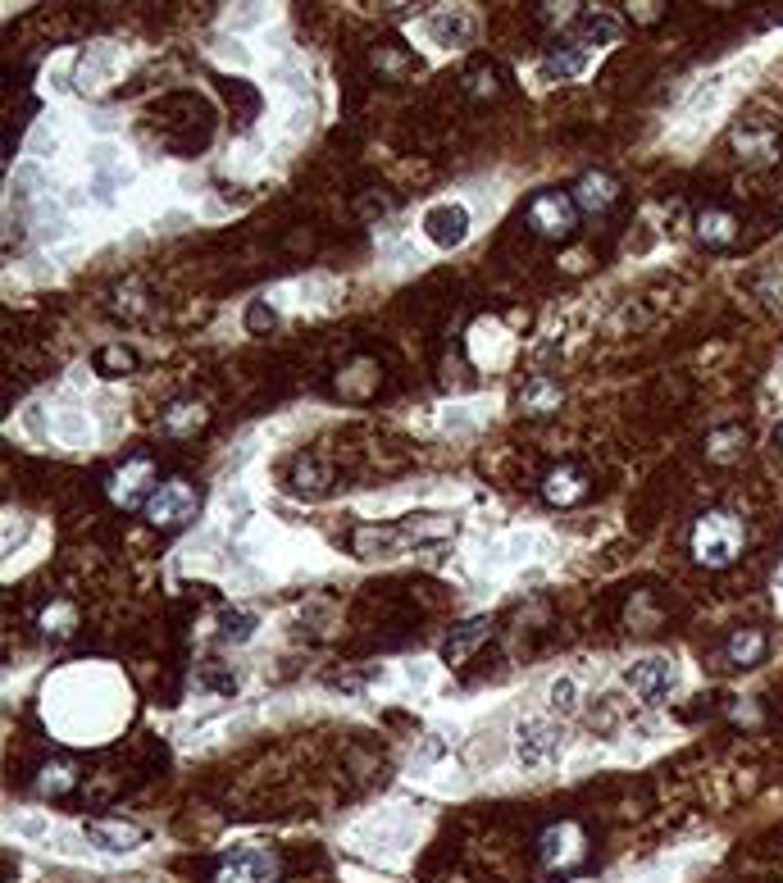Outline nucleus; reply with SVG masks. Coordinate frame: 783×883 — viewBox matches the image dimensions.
Wrapping results in <instances>:
<instances>
[{
	"instance_id": "obj_1",
	"label": "nucleus",
	"mask_w": 783,
	"mask_h": 883,
	"mask_svg": "<svg viewBox=\"0 0 783 883\" xmlns=\"http://www.w3.org/2000/svg\"><path fill=\"white\" fill-rule=\"evenodd\" d=\"M747 542V529L738 514H725V510H711L697 520V529H692V556H697L706 569H725L738 561Z\"/></svg>"
},
{
	"instance_id": "obj_2",
	"label": "nucleus",
	"mask_w": 783,
	"mask_h": 883,
	"mask_svg": "<svg viewBox=\"0 0 783 883\" xmlns=\"http://www.w3.org/2000/svg\"><path fill=\"white\" fill-rule=\"evenodd\" d=\"M141 510H146V520L156 524V529H183V524L196 520L201 497H196V487L188 478H164Z\"/></svg>"
},
{
	"instance_id": "obj_3",
	"label": "nucleus",
	"mask_w": 783,
	"mask_h": 883,
	"mask_svg": "<svg viewBox=\"0 0 783 883\" xmlns=\"http://www.w3.org/2000/svg\"><path fill=\"white\" fill-rule=\"evenodd\" d=\"M524 224L537 233V237H569L579 224V205L569 192H537L529 205H524Z\"/></svg>"
},
{
	"instance_id": "obj_4",
	"label": "nucleus",
	"mask_w": 783,
	"mask_h": 883,
	"mask_svg": "<svg viewBox=\"0 0 783 883\" xmlns=\"http://www.w3.org/2000/svg\"><path fill=\"white\" fill-rule=\"evenodd\" d=\"M624 688L643 697V702H666V697L679 688V665L674 656H643L624 669Z\"/></svg>"
},
{
	"instance_id": "obj_5",
	"label": "nucleus",
	"mask_w": 783,
	"mask_h": 883,
	"mask_svg": "<svg viewBox=\"0 0 783 883\" xmlns=\"http://www.w3.org/2000/svg\"><path fill=\"white\" fill-rule=\"evenodd\" d=\"M583 857H588V838H583V829L575 825V819H560V825H552L547 834L537 838V865L542 870H575V865H583Z\"/></svg>"
},
{
	"instance_id": "obj_6",
	"label": "nucleus",
	"mask_w": 783,
	"mask_h": 883,
	"mask_svg": "<svg viewBox=\"0 0 783 883\" xmlns=\"http://www.w3.org/2000/svg\"><path fill=\"white\" fill-rule=\"evenodd\" d=\"M565 747V728L556 720H520L515 724V760L520 766H547Z\"/></svg>"
},
{
	"instance_id": "obj_7",
	"label": "nucleus",
	"mask_w": 783,
	"mask_h": 883,
	"mask_svg": "<svg viewBox=\"0 0 783 883\" xmlns=\"http://www.w3.org/2000/svg\"><path fill=\"white\" fill-rule=\"evenodd\" d=\"M82 838L97 851H110V857H128V851H137L146 842V829L124 815H92V819H82Z\"/></svg>"
},
{
	"instance_id": "obj_8",
	"label": "nucleus",
	"mask_w": 783,
	"mask_h": 883,
	"mask_svg": "<svg viewBox=\"0 0 783 883\" xmlns=\"http://www.w3.org/2000/svg\"><path fill=\"white\" fill-rule=\"evenodd\" d=\"M279 851L269 847H242L215 870V883H274L279 879Z\"/></svg>"
},
{
	"instance_id": "obj_9",
	"label": "nucleus",
	"mask_w": 783,
	"mask_h": 883,
	"mask_svg": "<svg viewBox=\"0 0 783 883\" xmlns=\"http://www.w3.org/2000/svg\"><path fill=\"white\" fill-rule=\"evenodd\" d=\"M156 487H160V483H156V465H150L146 455H133L124 469L110 474V497L124 506V510H128V506H146Z\"/></svg>"
},
{
	"instance_id": "obj_10",
	"label": "nucleus",
	"mask_w": 783,
	"mask_h": 883,
	"mask_svg": "<svg viewBox=\"0 0 783 883\" xmlns=\"http://www.w3.org/2000/svg\"><path fill=\"white\" fill-rule=\"evenodd\" d=\"M424 233H429L433 247H442V251L461 247V241L469 237V210H465V205H456V201H442V205H433L429 215H424Z\"/></svg>"
},
{
	"instance_id": "obj_11",
	"label": "nucleus",
	"mask_w": 783,
	"mask_h": 883,
	"mask_svg": "<svg viewBox=\"0 0 783 883\" xmlns=\"http://www.w3.org/2000/svg\"><path fill=\"white\" fill-rule=\"evenodd\" d=\"M734 150L747 165H770L779 160V128L774 124H738L734 128Z\"/></svg>"
},
{
	"instance_id": "obj_12",
	"label": "nucleus",
	"mask_w": 783,
	"mask_h": 883,
	"mask_svg": "<svg viewBox=\"0 0 783 883\" xmlns=\"http://www.w3.org/2000/svg\"><path fill=\"white\" fill-rule=\"evenodd\" d=\"M575 205L579 210H588V215H606V210L620 201V182L606 173V169H592V173H583L579 182H575Z\"/></svg>"
},
{
	"instance_id": "obj_13",
	"label": "nucleus",
	"mask_w": 783,
	"mask_h": 883,
	"mask_svg": "<svg viewBox=\"0 0 783 883\" xmlns=\"http://www.w3.org/2000/svg\"><path fill=\"white\" fill-rule=\"evenodd\" d=\"M620 42V19L615 14H606V10H583L579 19H575V46H583V50H601V46H615Z\"/></svg>"
},
{
	"instance_id": "obj_14",
	"label": "nucleus",
	"mask_w": 783,
	"mask_h": 883,
	"mask_svg": "<svg viewBox=\"0 0 783 883\" xmlns=\"http://www.w3.org/2000/svg\"><path fill=\"white\" fill-rule=\"evenodd\" d=\"M583 65H588V50L583 46L556 42V46H547V55H542V78H547V82H569V78L583 73Z\"/></svg>"
},
{
	"instance_id": "obj_15",
	"label": "nucleus",
	"mask_w": 783,
	"mask_h": 883,
	"mask_svg": "<svg viewBox=\"0 0 783 883\" xmlns=\"http://www.w3.org/2000/svg\"><path fill=\"white\" fill-rule=\"evenodd\" d=\"M492 637V624L488 620H469V624H461V629H451V637L442 643V660L446 665H465L478 647H484Z\"/></svg>"
},
{
	"instance_id": "obj_16",
	"label": "nucleus",
	"mask_w": 783,
	"mask_h": 883,
	"mask_svg": "<svg viewBox=\"0 0 783 883\" xmlns=\"http://www.w3.org/2000/svg\"><path fill=\"white\" fill-rule=\"evenodd\" d=\"M429 37H433V46H469V37H474V19H469V10H438V14H429Z\"/></svg>"
},
{
	"instance_id": "obj_17",
	"label": "nucleus",
	"mask_w": 783,
	"mask_h": 883,
	"mask_svg": "<svg viewBox=\"0 0 783 883\" xmlns=\"http://www.w3.org/2000/svg\"><path fill=\"white\" fill-rule=\"evenodd\" d=\"M542 497H547L552 506H575V501H583V497H588V478H583L579 469L560 465V469H552V474H547V483H542Z\"/></svg>"
},
{
	"instance_id": "obj_18",
	"label": "nucleus",
	"mask_w": 783,
	"mask_h": 883,
	"mask_svg": "<svg viewBox=\"0 0 783 883\" xmlns=\"http://www.w3.org/2000/svg\"><path fill=\"white\" fill-rule=\"evenodd\" d=\"M697 237L706 241V247L725 251V247H734V241H738V219L729 215V210H702V215H697Z\"/></svg>"
},
{
	"instance_id": "obj_19",
	"label": "nucleus",
	"mask_w": 783,
	"mask_h": 883,
	"mask_svg": "<svg viewBox=\"0 0 783 883\" xmlns=\"http://www.w3.org/2000/svg\"><path fill=\"white\" fill-rule=\"evenodd\" d=\"M501 78L506 73L492 65V59H478V65L465 69L461 87H465V97H474V101H492V97H501Z\"/></svg>"
},
{
	"instance_id": "obj_20",
	"label": "nucleus",
	"mask_w": 783,
	"mask_h": 883,
	"mask_svg": "<svg viewBox=\"0 0 783 883\" xmlns=\"http://www.w3.org/2000/svg\"><path fill=\"white\" fill-rule=\"evenodd\" d=\"M92 370H97L101 378H128V374L137 370V351L124 347V342H110V347H101V351L92 355Z\"/></svg>"
},
{
	"instance_id": "obj_21",
	"label": "nucleus",
	"mask_w": 783,
	"mask_h": 883,
	"mask_svg": "<svg viewBox=\"0 0 783 883\" xmlns=\"http://www.w3.org/2000/svg\"><path fill=\"white\" fill-rule=\"evenodd\" d=\"M33 788H37L42 797H65V793H73V788H78V770L69 766V760H46L42 774L33 779Z\"/></svg>"
},
{
	"instance_id": "obj_22",
	"label": "nucleus",
	"mask_w": 783,
	"mask_h": 883,
	"mask_svg": "<svg viewBox=\"0 0 783 883\" xmlns=\"http://www.w3.org/2000/svg\"><path fill=\"white\" fill-rule=\"evenodd\" d=\"M160 423H164V433L188 438V433H196L201 423H205V406H201V401H173V406L160 415Z\"/></svg>"
},
{
	"instance_id": "obj_23",
	"label": "nucleus",
	"mask_w": 783,
	"mask_h": 883,
	"mask_svg": "<svg viewBox=\"0 0 783 883\" xmlns=\"http://www.w3.org/2000/svg\"><path fill=\"white\" fill-rule=\"evenodd\" d=\"M725 656L734 660V665H757L761 656H765V633L761 629H738L734 637H729V647H725Z\"/></svg>"
},
{
	"instance_id": "obj_24",
	"label": "nucleus",
	"mask_w": 783,
	"mask_h": 883,
	"mask_svg": "<svg viewBox=\"0 0 783 883\" xmlns=\"http://www.w3.org/2000/svg\"><path fill=\"white\" fill-rule=\"evenodd\" d=\"M73 629H78V611L69 601H50L46 605V615H42V633L50 637V643H65V637H73Z\"/></svg>"
},
{
	"instance_id": "obj_25",
	"label": "nucleus",
	"mask_w": 783,
	"mask_h": 883,
	"mask_svg": "<svg viewBox=\"0 0 783 883\" xmlns=\"http://www.w3.org/2000/svg\"><path fill=\"white\" fill-rule=\"evenodd\" d=\"M256 629H260V620H256L251 611H224V615H219V637H224L228 647H242V643H251Z\"/></svg>"
},
{
	"instance_id": "obj_26",
	"label": "nucleus",
	"mask_w": 783,
	"mask_h": 883,
	"mask_svg": "<svg viewBox=\"0 0 783 883\" xmlns=\"http://www.w3.org/2000/svg\"><path fill=\"white\" fill-rule=\"evenodd\" d=\"M547 711L560 715V720H569V715L579 711V683L569 679V675H560V679L547 683Z\"/></svg>"
},
{
	"instance_id": "obj_27",
	"label": "nucleus",
	"mask_w": 783,
	"mask_h": 883,
	"mask_svg": "<svg viewBox=\"0 0 783 883\" xmlns=\"http://www.w3.org/2000/svg\"><path fill=\"white\" fill-rule=\"evenodd\" d=\"M196 688H201V692H215V697H232V692H237V675H232L228 665L209 660V665H201V675H196Z\"/></svg>"
},
{
	"instance_id": "obj_28",
	"label": "nucleus",
	"mask_w": 783,
	"mask_h": 883,
	"mask_svg": "<svg viewBox=\"0 0 783 883\" xmlns=\"http://www.w3.org/2000/svg\"><path fill=\"white\" fill-rule=\"evenodd\" d=\"M742 442H747L742 429H715V433L706 438V455H711V461H734Z\"/></svg>"
},
{
	"instance_id": "obj_29",
	"label": "nucleus",
	"mask_w": 783,
	"mask_h": 883,
	"mask_svg": "<svg viewBox=\"0 0 783 883\" xmlns=\"http://www.w3.org/2000/svg\"><path fill=\"white\" fill-rule=\"evenodd\" d=\"M560 401V392L547 383V378H533L529 387H524V406L533 410V415H542V410H552Z\"/></svg>"
},
{
	"instance_id": "obj_30",
	"label": "nucleus",
	"mask_w": 783,
	"mask_h": 883,
	"mask_svg": "<svg viewBox=\"0 0 783 883\" xmlns=\"http://www.w3.org/2000/svg\"><path fill=\"white\" fill-rule=\"evenodd\" d=\"M279 324V310L269 306V301H251L247 306V332H264V328H274Z\"/></svg>"
},
{
	"instance_id": "obj_31",
	"label": "nucleus",
	"mask_w": 783,
	"mask_h": 883,
	"mask_svg": "<svg viewBox=\"0 0 783 883\" xmlns=\"http://www.w3.org/2000/svg\"><path fill=\"white\" fill-rule=\"evenodd\" d=\"M59 433H65L69 442H82L87 438V419L78 410H65V415H59Z\"/></svg>"
},
{
	"instance_id": "obj_32",
	"label": "nucleus",
	"mask_w": 783,
	"mask_h": 883,
	"mask_svg": "<svg viewBox=\"0 0 783 883\" xmlns=\"http://www.w3.org/2000/svg\"><path fill=\"white\" fill-rule=\"evenodd\" d=\"M374 65H378L383 73H401V69H410V59L397 55V50H374Z\"/></svg>"
},
{
	"instance_id": "obj_33",
	"label": "nucleus",
	"mask_w": 783,
	"mask_h": 883,
	"mask_svg": "<svg viewBox=\"0 0 783 883\" xmlns=\"http://www.w3.org/2000/svg\"><path fill=\"white\" fill-rule=\"evenodd\" d=\"M774 442H779V451H783V423H779V433H774Z\"/></svg>"
}]
</instances>
